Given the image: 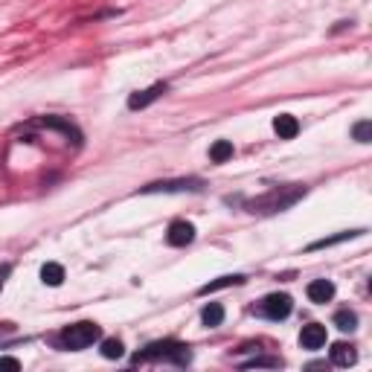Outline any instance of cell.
Instances as JSON below:
<instances>
[{"label":"cell","instance_id":"obj_6","mask_svg":"<svg viewBox=\"0 0 372 372\" xmlns=\"http://www.w3.org/2000/svg\"><path fill=\"white\" fill-rule=\"evenodd\" d=\"M166 90H169L166 82H158V85H151V88H146V90H137V93L128 96V108H131V111H143V108H149L151 102H158Z\"/></svg>","mask_w":372,"mask_h":372},{"label":"cell","instance_id":"obj_15","mask_svg":"<svg viewBox=\"0 0 372 372\" xmlns=\"http://www.w3.org/2000/svg\"><path fill=\"white\" fill-rule=\"evenodd\" d=\"M233 158V143L230 140H215L209 149V160L212 163H227Z\"/></svg>","mask_w":372,"mask_h":372},{"label":"cell","instance_id":"obj_7","mask_svg":"<svg viewBox=\"0 0 372 372\" xmlns=\"http://www.w3.org/2000/svg\"><path fill=\"white\" fill-rule=\"evenodd\" d=\"M192 239H195V227H192L189 221H172V224H169L166 242H169L172 247H186V244H192Z\"/></svg>","mask_w":372,"mask_h":372},{"label":"cell","instance_id":"obj_17","mask_svg":"<svg viewBox=\"0 0 372 372\" xmlns=\"http://www.w3.org/2000/svg\"><path fill=\"white\" fill-rule=\"evenodd\" d=\"M99 352H102V358L116 361V358H123V355H125V346H123V340H116V338H105Z\"/></svg>","mask_w":372,"mask_h":372},{"label":"cell","instance_id":"obj_3","mask_svg":"<svg viewBox=\"0 0 372 372\" xmlns=\"http://www.w3.org/2000/svg\"><path fill=\"white\" fill-rule=\"evenodd\" d=\"M102 338V329L96 326V323H90V320H82V323H73V326H67L62 335H58V340H62V346L64 349H70V352H79V349H88V346H93L96 340Z\"/></svg>","mask_w":372,"mask_h":372},{"label":"cell","instance_id":"obj_16","mask_svg":"<svg viewBox=\"0 0 372 372\" xmlns=\"http://www.w3.org/2000/svg\"><path fill=\"white\" fill-rule=\"evenodd\" d=\"M364 230H349V233H338V236H331V239H320V242H311L308 244V250H323V247H335V244H340V242H346V239H355V236H361Z\"/></svg>","mask_w":372,"mask_h":372},{"label":"cell","instance_id":"obj_13","mask_svg":"<svg viewBox=\"0 0 372 372\" xmlns=\"http://www.w3.org/2000/svg\"><path fill=\"white\" fill-rule=\"evenodd\" d=\"M41 282L50 285V288H58V285L64 282V268L58 265V262H47V265L41 268Z\"/></svg>","mask_w":372,"mask_h":372},{"label":"cell","instance_id":"obj_12","mask_svg":"<svg viewBox=\"0 0 372 372\" xmlns=\"http://www.w3.org/2000/svg\"><path fill=\"white\" fill-rule=\"evenodd\" d=\"M201 320H204L207 329H219V326L224 323V305H221V303H209V305H204Z\"/></svg>","mask_w":372,"mask_h":372},{"label":"cell","instance_id":"obj_4","mask_svg":"<svg viewBox=\"0 0 372 372\" xmlns=\"http://www.w3.org/2000/svg\"><path fill=\"white\" fill-rule=\"evenodd\" d=\"M291 308H294V300L288 294H268L253 311H256L259 317H268V320H285L291 315Z\"/></svg>","mask_w":372,"mask_h":372},{"label":"cell","instance_id":"obj_21","mask_svg":"<svg viewBox=\"0 0 372 372\" xmlns=\"http://www.w3.org/2000/svg\"><path fill=\"white\" fill-rule=\"evenodd\" d=\"M0 369L18 372V369H21V361H18V358H0Z\"/></svg>","mask_w":372,"mask_h":372},{"label":"cell","instance_id":"obj_20","mask_svg":"<svg viewBox=\"0 0 372 372\" xmlns=\"http://www.w3.org/2000/svg\"><path fill=\"white\" fill-rule=\"evenodd\" d=\"M280 364H282L280 358H253V361H247L244 366L250 369V366H280Z\"/></svg>","mask_w":372,"mask_h":372},{"label":"cell","instance_id":"obj_10","mask_svg":"<svg viewBox=\"0 0 372 372\" xmlns=\"http://www.w3.org/2000/svg\"><path fill=\"white\" fill-rule=\"evenodd\" d=\"M273 131L280 134V140H294V137L300 134V123H297V116H291V113H280V116H273Z\"/></svg>","mask_w":372,"mask_h":372},{"label":"cell","instance_id":"obj_9","mask_svg":"<svg viewBox=\"0 0 372 372\" xmlns=\"http://www.w3.org/2000/svg\"><path fill=\"white\" fill-rule=\"evenodd\" d=\"M305 294H308V300L317 303V305L331 303V297H335V282L331 280H315V282H308Z\"/></svg>","mask_w":372,"mask_h":372},{"label":"cell","instance_id":"obj_22","mask_svg":"<svg viewBox=\"0 0 372 372\" xmlns=\"http://www.w3.org/2000/svg\"><path fill=\"white\" fill-rule=\"evenodd\" d=\"M0 288H4V280H0Z\"/></svg>","mask_w":372,"mask_h":372},{"label":"cell","instance_id":"obj_1","mask_svg":"<svg viewBox=\"0 0 372 372\" xmlns=\"http://www.w3.org/2000/svg\"><path fill=\"white\" fill-rule=\"evenodd\" d=\"M305 195V186H273L268 189L259 198L247 201V212H259V215H273V212H282L288 207H294L300 198Z\"/></svg>","mask_w":372,"mask_h":372},{"label":"cell","instance_id":"obj_19","mask_svg":"<svg viewBox=\"0 0 372 372\" xmlns=\"http://www.w3.org/2000/svg\"><path fill=\"white\" fill-rule=\"evenodd\" d=\"M352 137H355L358 143H369L372 140V123L369 120H361L355 128H352Z\"/></svg>","mask_w":372,"mask_h":372},{"label":"cell","instance_id":"obj_11","mask_svg":"<svg viewBox=\"0 0 372 372\" xmlns=\"http://www.w3.org/2000/svg\"><path fill=\"white\" fill-rule=\"evenodd\" d=\"M358 361V352L352 343H335L331 346V364L335 366H352Z\"/></svg>","mask_w":372,"mask_h":372},{"label":"cell","instance_id":"obj_14","mask_svg":"<svg viewBox=\"0 0 372 372\" xmlns=\"http://www.w3.org/2000/svg\"><path fill=\"white\" fill-rule=\"evenodd\" d=\"M244 282V277L242 273H236V277H219V280H212V282H207V285H201V297H207V294H212V291H221V288H230V285H242Z\"/></svg>","mask_w":372,"mask_h":372},{"label":"cell","instance_id":"obj_8","mask_svg":"<svg viewBox=\"0 0 372 372\" xmlns=\"http://www.w3.org/2000/svg\"><path fill=\"white\" fill-rule=\"evenodd\" d=\"M326 326H320V323H308V326H303V331H300V343H303V349H323L326 346Z\"/></svg>","mask_w":372,"mask_h":372},{"label":"cell","instance_id":"obj_2","mask_svg":"<svg viewBox=\"0 0 372 372\" xmlns=\"http://www.w3.org/2000/svg\"><path fill=\"white\" fill-rule=\"evenodd\" d=\"M140 361H169V364H178V366H186L192 361V352L186 343L181 340H154L149 343L140 355L134 358V364H140Z\"/></svg>","mask_w":372,"mask_h":372},{"label":"cell","instance_id":"obj_5","mask_svg":"<svg viewBox=\"0 0 372 372\" xmlns=\"http://www.w3.org/2000/svg\"><path fill=\"white\" fill-rule=\"evenodd\" d=\"M204 181L201 178H178V181H158V184H149L143 186L146 195L151 192H201Z\"/></svg>","mask_w":372,"mask_h":372},{"label":"cell","instance_id":"obj_18","mask_svg":"<svg viewBox=\"0 0 372 372\" xmlns=\"http://www.w3.org/2000/svg\"><path fill=\"white\" fill-rule=\"evenodd\" d=\"M335 326L340 331H355L358 329V315H355V311H349V308H343V311L335 315Z\"/></svg>","mask_w":372,"mask_h":372}]
</instances>
